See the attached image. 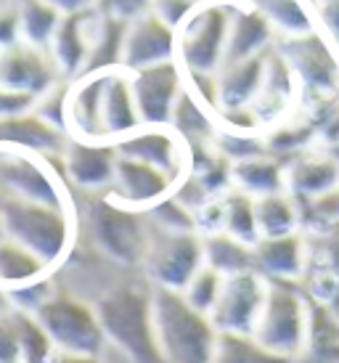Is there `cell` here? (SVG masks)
<instances>
[{"mask_svg":"<svg viewBox=\"0 0 339 363\" xmlns=\"http://www.w3.org/2000/svg\"><path fill=\"white\" fill-rule=\"evenodd\" d=\"M151 321L162 358L170 363H215L220 332L183 292L157 286L151 292Z\"/></svg>","mask_w":339,"mask_h":363,"instance_id":"obj_1","label":"cell"},{"mask_svg":"<svg viewBox=\"0 0 339 363\" xmlns=\"http://www.w3.org/2000/svg\"><path fill=\"white\" fill-rule=\"evenodd\" d=\"M250 337L268 353L302 361L310 337V297L302 284L268 281V297Z\"/></svg>","mask_w":339,"mask_h":363,"instance_id":"obj_2","label":"cell"},{"mask_svg":"<svg viewBox=\"0 0 339 363\" xmlns=\"http://www.w3.org/2000/svg\"><path fill=\"white\" fill-rule=\"evenodd\" d=\"M0 220H3L6 239L30 250L35 257L45 262V268L59 265L70 255L72 239H74V223L70 210L24 202V199H3Z\"/></svg>","mask_w":339,"mask_h":363,"instance_id":"obj_3","label":"cell"},{"mask_svg":"<svg viewBox=\"0 0 339 363\" xmlns=\"http://www.w3.org/2000/svg\"><path fill=\"white\" fill-rule=\"evenodd\" d=\"M99 321L104 326L106 340L120 345L125 353L133 355V361L157 363L162 358L157 340H154V321H151V292L120 284L96 305Z\"/></svg>","mask_w":339,"mask_h":363,"instance_id":"obj_4","label":"cell"},{"mask_svg":"<svg viewBox=\"0 0 339 363\" xmlns=\"http://www.w3.org/2000/svg\"><path fill=\"white\" fill-rule=\"evenodd\" d=\"M85 228L96 252L120 265H138L146 255L149 220L146 212L133 210L114 196H93L85 207Z\"/></svg>","mask_w":339,"mask_h":363,"instance_id":"obj_5","label":"cell"},{"mask_svg":"<svg viewBox=\"0 0 339 363\" xmlns=\"http://www.w3.org/2000/svg\"><path fill=\"white\" fill-rule=\"evenodd\" d=\"M239 0H199L178 27V61L186 74H218L226 61L233 6Z\"/></svg>","mask_w":339,"mask_h":363,"instance_id":"obj_6","label":"cell"},{"mask_svg":"<svg viewBox=\"0 0 339 363\" xmlns=\"http://www.w3.org/2000/svg\"><path fill=\"white\" fill-rule=\"evenodd\" d=\"M279 51L289 61L299 85V106L316 109L339 96V48L313 30L299 38H281Z\"/></svg>","mask_w":339,"mask_h":363,"instance_id":"obj_7","label":"cell"},{"mask_svg":"<svg viewBox=\"0 0 339 363\" xmlns=\"http://www.w3.org/2000/svg\"><path fill=\"white\" fill-rule=\"evenodd\" d=\"M32 315L38 318L43 332L48 334L53 350L99 355L106 345V334H104L96 308L74 294L53 289L48 300Z\"/></svg>","mask_w":339,"mask_h":363,"instance_id":"obj_8","label":"cell"},{"mask_svg":"<svg viewBox=\"0 0 339 363\" xmlns=\"http://www.w3.org/2000/svg\"><path fill=\"white\" fill-rule=\"evenodd\" d=\"M201 265H204L201 233L165 231L149 220V242H146V255H143V268L157 286L183 292Z\"/></svg>","mask_w":339,"mask_h":363,"instance_id":"obj_9","label":"cell"},{"mask_svg":"<svg viewBox=\"0 0 339 363\" xmlns=\"http://www.w3.org/2000/svg\"><path fill=\"white\" fill-rule=\"evenodd\" d=\"M0 196L70 210L67 191H61L59 175L48 167V160L21 149H0Z\"/></svg>","mask_w":339,"mask_h":363,"instance_id":"obj_10","label":"cell"},{"mask_svg":"<svg viewBox=\"0 0 339 363\" xmlns=\"http://www.w3.org/2000/svg\"><path fill=\"white\" fill-rule=\"evenodd\" d=\"M268 297V279L257 271H241L223 279V289L210 318L220 334L250 337Z\"/></svg>","mask_w":339,"mask_h":363,"instance_id":"obj_11","label":"cell"},{"mask_svg":"<svg viewBox=\"0 0 339 363\" xmlns=\"http://www.w3.org/2000/svg\"><path fill=\"white\" fill-rule=\"evenodd\" d=\"M133 99L138 106L140 125L146 128H170V117L186 88L183 67L175 59L130 72Z\"/></svg>","mask_w":339,"mask_h":363,"instance_id":"obj_12","label":"cell"},{"mask_svg":"<svg viewBox=\"0 0 339 363\" xmlns=\"http://www.w3.org/2000/svg\"><path fill=\"white\" fill-rule=\"evenodd\" d=\"M59 74L48 48L24 40L0 48V88L40 99L53 85H59Z\"/></svg>","mask_w":339,"mask_h":363,"instance_id":"obj_13","label":"cell"},{"mask_svg":"<svg viewBox=\"0 0 339 363\" xmlns=\"http://www.w3.org/2000/svg\"><path fill=\"white\" fill-rule=\"evenodd\" d=\"M117 146L114 141H85V138H70L64 152L59 154L61 178H67L72 186L82 191H101L114 183V167H117Z\"/></svg>","mask_w":339,"mask_h":363,"instance_id":"obj_14","label":"cell"},{"mask_svg":"<svg viewBox=\"0 0 339 363\" xmlns=\"http://www.w3.org/2000/svg\"><path fill=\"white\" fill-rule=\"evenodd\" d=\"M117 154L128 160H138L160 167L178 183L189 170V152L186 143L172 133V128H138L114 141Z\"/></svg>","mask_w":339,"mask_h":363,"instance_id":"obj_15","label":"cell"},{"mask_svg":"<svg viewBox=\"0 0 339 363\" xmlns=\"http://www.w3.org/2000/svg\"><path fill=\"white\" fill-rule=\"evenodd\" d=\"M175 51H178V30H172L154 11H149L130 21L125 48H122V69H146V67L175 59Z\"/></svg>","mask_w":339,"mask_h":363,"instance_id":"obj_16","label":"cell"},{"mask_svg":"<svg viewBox=\"0 0 339 363\" xmlns=\"http://www.w3.org/2000/svg\"><path fill=\"white\" fill-rule=\"evenodd\" d=\"M99 21H101L99 9L61 13L59 27H56L48 45L50 56H53L61 74L77 77V74L85 72L90 48H93L96 32H99Z\"/></svg>","mask_w":339,"mask_h":363,"instance_id":"obj_17","label":"cell"},{"mask_svg":"<svg viewBox=\"0 0 339 363\" xmlns=\"http://www.w3.org/2000/svg\"><path fill=\"white\" fill-rule=\"evenodd\" d=\"M172 189H175V181L160 167L128 160V157H117L114 183H111V196L117 202L128 204L133 210H149L151 204L170 196Z\"/></svg>","mask_w":339,"mask_h":363,"instance_id":"obj_18","label":"cell"},{"mask_svg":"<svg viewBox=\"0 0 339 363\" xmlns=\"http://www.w3.org/2000/svg\"><path fill=\"white\" fill-rule=\"evenodd\" d=\"M109 72H96V74H82L80 80L70 88L67 96V130L72 138H85V141H109L104 133V88H106Z\"/></svg>","mask_w":339,"mask_h":363,"instance_id":"obj_19","label":"cell"},{"mask_svg":"<svg viewBox=\"0 0 339 363\" xmlns=\"http://www.w3.org/2000/svg\"><path fill=\"white\" fill-rule=\"evenodd\" d=\"M70 141V133L53 128L35 111L0 117V149H21V152L59 157Z\"/></svg>","mask_w":339,"mask_h":363,"instance_id":"obj_20","label":"cell"},{"mask_svg":"<svg viewBox=\"0 0 339 363\" xmlns=\"http://www.w3.org/2000/svg\"><path fill=\"white\" fill-rule=\"evenodd\" d=\"M252 255H255V271L268 281H299L308 265V242L302 231L260 239L252 247Z\"/></svg>","mask_w":339,"mask_h":363,"instance_id":"obj_21","label":"cell"},{"mask_svg":"<svg viewBox=\"0 0 339 363\" xmlns=\"http://www.w3.org/2000/svg\"><path fill=\"white\" fill-rule=\"evenodd\" d=\"M339 186V162L321 146L287 160V191L294 199H313Z\"/></svg>","mask_w":339,"mask_h":363,"instance_id":"obj_22","label":"cell"},{"mask_svg":"<svg viewBox=\"0 0 339 363\" xmlns=\"http://www.w3.org/2000/svg\"><path fill=\"white\" fill-rule=\"evenodd\" d=\"M268 51L241 61H226L220 67L218 74H215L218 77V111L247 109L255 101V96L260 93V85H262V77H265Z\"/></svg>","mask_w":339,"mask_h":363,"instance_id":"obj_23","label":"cell"},{"mask_svg":"<svg viewBox=\"0 0 339 363\" xmlns=\"http://www.w3.org/2000/svg\"><path fill=\"white\" fill-rule=\"evenodd\" d=\"M273 38H276V30L270 27V21L252 6L250 0H239L233 6V16H230L226 61H241L257 56V53H265L268 48H273Z\"/></svg>","mask_w":339,"mask_h":363,"instance_id":"obj_24","label":"cell"},{"mask_svg":"<svg viewBox=\"0 0 339 363\" xmlns=\"http://www.w3.org/2000/svg\"><path fill=\"white\" fill-rule=\"evenodd\" d=\"M101 117H104V133L109 141H117L128 133L143 128L138 117V106L133 99V85H130V72L111 69L106 77V88H104V106H101Z\"/></svg>","mask_w":339,"mask_h":363,"instance_id":"obj_25","label":"cell"},{"mask_svg":"<svg viewBox=\"0 0 339 363\" xmlns=\"http://www.w3.org/2000/svg\"><path fill=\"white\" fill-rule=\"evenodd\" d=\"M230 186L252 199L287 191V162L273 154H260L230 164Z\"/></svg>","mask_w":339,"mask_h":363,"instance_id":"obj_26","label":"cell"},{"mask_svg":"<svg viewBox=\"0 0 339 363\" xmlns=\"http://www.w3.org/2000/svg\"><path fill=\"white\" fill-rule=\"evenodd\" d=\"M170 128L186 146H196V143L215 141L218 120H215V111L207 109L189 88H183L172 109V117H170Z\"/></svg>","mask_w":339,"mask_h":363,"instance_id":"obj_27","label":"cell"},{"mask_svg":"<svg viewBox=\"0 0 339 363\" xmlns=\"http://www.w3.org/2000/svg\"><path fill=\"white\" fill-rule=\"evenodd\" d=\"M128 27H130V21H122V19H114V16L101 13L99 32H96V40H93V48H90L88 64H85V72H82V74L122 69V48H125Z\"/></svg>","mask_w":339,"mask_h":363,"instance_id":"obj_28","label":"cell"},{"mask_svg":"<svg viewBox=\"0 0 339 363\" xmlns=\"http://www.w3.org/2000/svg\"><path fill=\"white\" fill-rule=\"evenodd\" d=\"M255 212H257L260 239H273V236L299 231V202L289 191L268 194V196L255 199Z\"/></svg>","mask_w":339,"mask_h":363,"instance_id":"obj_29","label":"cell"},{"mask_svg":"<svg viewBox=\"0 0 339 363\" xmlns=\"http://www.w3.org/2000/svg\"><path fill=\"white\" fill-rule=\"evenodd\" d=\"M252 6L270 21L281 38H299L318 30L308 0H250Z\"/></svg>","mask_w":339,"mask_h":363,"instance_id":"obj_30","label":"cell"},{"mask_svg":"<svg viewBox=\"0 0 339 363\" xmlns=\"http://www.w3.org/2000/svg\"><path fill=\"white\" fill-rule=\"evenodd\" d=\"M201 242H204V265H210L220 276L255 271V255L250 244L233 239L226 231L201 236Z\"/></svg>","mask_w":339,"mask_h":363,"instance_id":"obj_31","label":"cell"},{"mask_svg":"<svg viewBox=\"0 0 339 363\" xmlns=\"http://www.w3.org/2000/svg\"><path fill=\"white\" fill-rule=\"evenodd\" d=\"M45 262L35 257L30 250H24L21 244L3 239L0 242V286L13 289V286H24L45 276Z\"/></svg>","mask_w":339,"mask_h":363,"instance_id":"obj_32","label":"cell"},{"mask_svg":"<svg viewBox=\"0 0 339 363\" xmlns=\"http://www.w3.org/2000/svg\"><path fill=\"white\" fill-rule=\"evenodd\" d=\"M223 231L239 242L250 244V247L260 242L255 199L250 194L233 189V186L223 194Z\"/></svg>","mask_w":339,"mask_h":363,"instance_id":"obj_33","label":"cell"},{"mask_svg":"<svg viewBox=\"0 0 339 363\" xmlns=\"http://www.w3.org/2000/svg\"><path fill=\"white\" fill-rule=\"evenodd\" d=\"M19 35L24 43L48 48L53 32L59 27L61 11L45 0H19Z\"/></svg>","mask_w":339,"mask_h":363,"instance_id":"obj_34","label":"cell"},{"mask_svg":"<svg viewBox=\"0 0 339 363\" xmlns=\"http://www.w3.org/2000/svg\"><path fill=\"white\" fill-rule=\"evenodd\" d=\"M11 318L19 334L21 345V363H45L53 353V345H50L48 334L43 332V326L38 323V318L32 313L16 311L11 308Z\"/></svg>","mask_w":339,"mask_h":363,"instance_id":"obj_35","label":"cell"},{"mask_svg":"<svg viewBox=\"0 0 339 363\" xmlns=\"http://www.w3.org/2000/svg\"><path fill=\"white\" fill-rule=\"evenodd\" d=\"M146 218H149L157 228H165V231H178V233L196 231V218H194V212L186 210L172 194L165 196V199H160L157 204H151L149 210H146Z\"/></svg>","mask_w":339,"mask_h":363,"instance_id":"obj_36","label":"cell"},{"mask_svg":"<svg viewBox=\"0 0 339 363\" xmlns=\"http://www.w3.org/2000/svg\"><path fill=\"white\" fill-rule=\"evenodd\" d=\"M223 279H226V276H220L218 271H212L210 265H201L199 271H196V276L186 284L183 297H186L196 311L210 315V311L215 308V303H218L220 289H223Z\"/></svg>","mask_w":339,"mask_h":363,"instance_id":"obj_37","label":"cell"},{"mask_svg":"<svg viewBox=\"0 0 339 363\" xmlns=\"http://www.w3.org/2000/svg\"><path fill=\"white\" fill-rule=\"evenodd\" d=\"M316 27L339 48V0H316L313 6Z\"/></svg>","mask_w":339,"mask_h":363,"instance_id":"obj_38","label":"cell"},{"mask_svg":"<svg viewBox=\"0 0 339 363\" xmlns=\"http://www.w3.org/2000/svg\"><path fill=\"white\" fill-rule=\"evenodd\" d=\"M96 9L106 16H114V19L133 21L143 13H149L151 0H96Z\"/></svg>","mask_w":339,"mask_h":363,"instance_id":"obj_39","label":"cell"},{"mask_svg":"<svg viewBox=\"0 0 339 363\" xmlns=\"http://www.w3.org/2000/svg\"><path fill=\"white\" fill-rule=\"evenodd\" d=\"M199 6V0H151V11L160 16L165 24H170L172 30H178L186 21L191 11Z\"/></svg>","mask_w":339,"mask_h":363,"instance_id":"obj_40","label":"cell"},{"mask_svg":"<svg viewBox=\"0 0 339 363\" xmlns=\"http://www.w3.org/2000/svg\"><path fill=\"white\" fill-rule=\"evenodd\" d=\"M21 361V345L19 334L11 318V311H0V363H16Z\"/></svg>","mask_w":339,"mask_h":363,"instance_id":"obj_41","label":"cell"},{"mask_svg":"<svg viewBox=\"0 0 339 363\" xmlns=\"http://www.w3.org/2000/svg\"><path fill=\"white\" fill-rule=\"evenodd\" d=\"M38 99L27 96V93H16L9 88H0V117H11V114H24V111L35 109Z\"/></svg>","mask_w":339,"mask_h":363,"instance_id":"obj_42","label":"cell"},{"mask_svg":"<svg viewBox=\"0 0 339 363\" xmlns=\"http://www.w3.org/2000/svg\"><path fill=\"white\" fill-rule=\"evenodd\" d=\"M19 6L13 9H0V48L19 43Z\"/></svg>","mask_w":339,"mask_h":363,"instance_id":"obj_43","label":"cell"},{"mask_svg":"<svg viewBox=\"0 0 339 363\" xmlns=\"http://www.w3.org/2000/svg\"><path fill=\"white\" fill-rule=\"evenodd\" d=\"M45 363H104L99 355L90 353H67V350H53Z\"/></svg>","mask_w":339,"mask_h":363,"instance_id":"obj_44","label":"cell"},{"mask_svg":"<svg viewBox=\"0 0 339 363\" xmlns=\"http://www.w3.org/2000/svg\"><path fill=\"white\" fill-rule=\"evenodd\" d=\"M50 3L56 11L61 13H74V11H85V9H96V0H45Z\"/></svg>","mask_w":339,"mask_h":363,"instance_id":"obj_45","label":"cell"},{"mask_svg":"<svg viewBox=\"0 0 339 363\" xmlns=\"http://www.w3.org/2000/svg\"><path fill=\"white\" fill-rule=\"evenodd\" d=\"M9 308V297H6V289H0V311Z\"/></svg>","mask_w":339,"mask_h":363,"instance_id":"obj_46","label":"cell"},{"mask_svg":"<svg viewBox=\"0 0 339 363\" xmlns=\"http://www.w3.org/2000/svg\"><path fill=\"white\" fill-rule=\"evenodd\" d=\"M326 152H329L331 157H334V160L339 162V143H337V146H331V149H326Z\"/></svg>","mask_w":339,"mask_h":363,"instance_id":"obj_47","label":"cell"},{"mask_svg":"<svg viewBox=\"0 0 339 363\" xmlns=\"http://www.w3.org/2000/svg\"><path fill=\"white\" fill-rule=\"evenodd\" d=\"M6 239V231H3V220H0V242Z\"/></svg>","mask_w":339,"mask_h":363,"instance_id":"obj_48","label":"cell"},{"mask_svg":"<svg viewBox=\"0 0 339 363\" xmlns=\"http://www.w3.org/2000/svg\"><path fill=\"white\" fill-rule=\"evenodd\" d=\"M0 202H3V196H0Z\"/></svg>","mask_w":339,"mask_h":363,"instance_id":"obj_49","label":"cell"},{"mask_svg":"<svg viewBox=\"0 0 339 363\" xmlns=\"http://www.w3.org/2000/svg\"><path fill=\"white\" fill-rule=\"evenodd\" d=\"M16 363H21V361H16Z\"/></svg>","mask_w":339,"mask_h":363,"instance_id":"obj_50","label":"cell"}]
</instances>
